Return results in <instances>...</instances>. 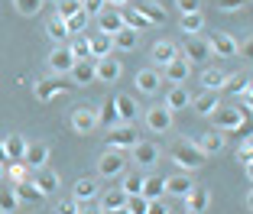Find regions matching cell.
I'll return each instance as SVG.
<instances>
[{
	"instance_id": "cell-8",
	"label": "cell",
	"mask_w": 253,
	"mask_h": 214,
	"mask_svg": "<svg viewBox=\"0 0 253 214\" xmlns=\"http://www.w3.org/2000/svg\"><path fill=\"white\" fill-rule=\"evenodd\" d=\"M179 55H182V49H179L175 43H169V39H159V43L153 45V55H149V59H153V68L159 72V68H166L172 59H179Z\"/></svg>"
},
{
	"instance_id": "cell-10",
	"label": "cell",
	"mask_w": 253,
	"mask_h": 214,
	"mask_svg": "<svg viewBox=\"0 0 253 214\" xmlns=\"http://www.w3.org/2000/svg\"><path fill=\"white\" fill-rule=\"evenodd\" d=\"M136 143H140V136H136L130 127H111V133H107V149H133Z\"/></svg>"
},
{
	"instance_id": "cell-15",
	"label": "cell",
	"mask_w": 253,
	"mask_h": 214,
	"mask_svg": "<svg viewBox=\"0 0 253 214\" xmlns=\"http://www.w3.org/2000/svg\"><path fill=\"white\" fill-rule=\"evenodd\" d=\"M30 178H33V185H36L39 192H42V198H49V195L59 192V172L55 169H36Z\"/></svg>"
},
{
	"instance_id": "cell-30",
	"label": "cell",
	"mask_w": 253,
	"mask_h": 214,
	"mask_svg": "<svg viewBox=\"0 0 253 214\" xmlns=\"http://www.w3.org/2000/svg\"><path fill=\"white\" fill-rule=\"evenodd\" d=\"M3 149H7L10 163H23V153H26V140H23V133H10L7 140H3Z\"/></svg>"
},
{
	"instance_id": "cell-33",
	"label": "cell",
	"mask_w": 253,
	"mask_h": 214,
	"mask_svg": "<svg viewBox=\"0 0 253 214\" xmlns=\"http://www.w3.org/2000/svg\"><path fill=\"white\" fill-rule=\"evenodd\" d=\"M133 159H136V166L159 163V146H156V143H136V146H133Z\"/></svg>"
},
{
	"instance_id": "cell-11",
	"label": "cell",
	"mask_w": 253,
	"mask_h": 214,
	"mask_svg": "<svg viewBox=\"0 0 253 214\" xmlns=\"http://www.w3.org/2000/svg\"><path fill=\"white\" fill-rule=\"evenodd\" d=\"M182 59H185V62H205V59H211V45H208V39L188 36V39H185V49H182Z\"/></svg>"
},
{
	"instance_id": "cell-16",
	"label": "cell",
	"mask_w": 253,
	"mask_h": 214,
	"mask_svg": "<svg viewBox=\"0 0 253 214\" xmlns=\"http://www.w3.org/2000/svg\"><path fill=\"white\" fill-rule=\"evenodd\" d=\"M23 163L30 166V172H36V169H45V163H49V146H45V143H26Z\"/></svg>"
},
{
	"instance_id": "cell-2",
	"label": "cell",
	"mask_w": 253,
	"mask_h": 214,
	"mask_svg": "<svg viewBox=\"0 0 253 214\" xmlns=\"http://www.w3.org/2000/svg\"><path fill=\"white\" fill-rule=\"evenodd\" d=\"M126 172V156L124 149H104L97 159V175L101 178H120Z\"/></svg>"
},
{
	"instance_id": "cell-17",
	"label": "cell",
	"mask_w": 253,
	"mask_h": 214,
	"mask_svg": "<svg viewBox=\"0 0 253 214\" xmlns=\"http://www.w3.org/2000/svg\"><path fill=\"white\" fill-rule=\"evenodd\" d=\"M72 65H75V59H72V52H68L65 45H55V49L49 52V68H52V75H65L68 78Z\"/></svg>"
},
{
	"instance_id": "cell-48",
	"label": "cell",
	"mask_w": 253,
	"mask_h": 214,
	"mask_svg": "<svg viewBox=\"0 0 253 214\" xmlns=\"http://www.w3.org/2000/svg\"><path fill=\"white\" fill-rule=\"evenodd\" d=\"M7 175H13V182H23V178H30V166L26 163H10Z\"/></svg>"
},
{
	"instance_id": "cell-34",
	"label": "cell",
	"mask_w": 253,
	"mask_h": 214,
	"mask_svg": "<svg viewBox=\"0 0 253 214\" xmlns=\"http://www.w3.org/2000/svg\"><path fill=\"white\" fill-rule=\"evenodd\" d=\"M198 149H201L205 156H214V153H221V149H224V133H221V130H211V133H205V136L198 140Z\"/></svg>"
},
{
	"instance_id": "cell-45",
	"label": "cell",
	"mask_w": 253,
	"mask_h": 214,
	"mask_svg": "<svg viewBox=\"0 0 253 214\" xmlns=\"http://www.w3.org/2000/svg\"><path fill=\"white\" fill-rule=\"evenodd\" d=\"M55 7H59V20H68V16H75L78 13V10H82V0H59V3H55Z\"/></svg>"
},
{
	"instance_id": "cell-1",
	"label": "cell",
	"mask_w": 253,
	"mask_h": 214,
	"mask_svg": "<svg viewBox=\"0 0 253 214\" xmlns=\"http://www.w3.org/2000/svg\"><path fill=\"white\" fill-rule=\"evenodd\" d=\"M169 159L179 166L182 172H195V169H201V166H205V159H208V156L198 149V143H192V140H179V143H172Z\"/></svg>"
},
{
	"instance_id": "cell-27",
	"label": "cell",
	"mask_w": 253,
	"mask_h": 214,
	"mask_svg": "<svg viewBox=\"0 0 253 214\" xmlns=\"http://www.w3.org/2000/svg\"><path fill=\"white\" fill-rule=\"evenodd\" d=\"M140 195L146 201H156V198H166V178L163 175H143V188Z\"/></svg>"
},
{
	"instance_id": "cell-36",
	"label": "cell",
	"mask_w": 253,
	"mask_h": 214,
	"mask_svg": "<svg viewBox=\"0 0 253 214\" xmlns=\"http://www.w3.org/2000/svg\"><path fill=\"white\" fill-rule=\"evenodd\" d=\"M224 82H227V72H221V68H205L201 72V88L205 91H221Z\"/></svg>"
},
{
	"instance_id": "cell-57",
	"label": "cell",
	"mask_w": 253,
	"mask_h": 214,
	"mask_svg": "<svg viewBox=\"0 0 253 214\" xmlns=\"http://www.w3.org/2000/svg\"><path fill=\"white\" fill-rule=\"evenodd\" d=\"M3 178H7V166L0 163V182H3Z\"/></svg>"
},
{
	"instance_id": "cell-35",
	"label": "cell",
	"mask_w": 253,
	"mask_h": 214,
	"mask_svg": "<svg viewBox=\"0 0 253 214\" xmlns=\"http://www.w3.org/2000/svg\"><path fill=\"white\" fill-rule=\"evenodd\" d=\"M94 114H97V127H104V130L120 127V117H117V107H114V101H104Z\"/></svg>"
},
{
	"instance_id": "cell-37",
	"label": "cell",
	"mask_w": 253,
	"mask_h": 214,
	"mask_svg": "<svg viewBox=\"0 0 253 214\" xmlns=\"http://www.w3.org/2000/svg\"><path fill=\"white\" fill-rule=\"evenodd\" d=\"M133 10H136V13H143L153 26H156V23H166V10L159 7V3H133Z\"/></svg>"
},
{
	"instance_id": "cell-46",
	"label": "cell",
	"mask_w": 253,
	"mask_h": 214,
	"mask_svg": "<svg viewBox=\"0 0 253 214\" xmlns=\"http://www.w3.org/2000/svg\"><path fill=\"white\" fill-rule=\"evenodd\" d=\"M146 205H149V201L146 198H143V195H126V211H130V214H146Z\"/></svg>"
},
{
	"instance_id": "cell-3",
	"label": "cell",
	"mask_w": 253,
	"mask_h": 214,
	"mask_svg": "<svg viewBox=\"0 0 253 214\" xmlns=\"http://www.w3.org/2000/svg\"><path fill=\"white\" fill-rule=\"evenodd\" d=\"M211 124H214V130L231 133V130H240V127H244V114H240L237 107H224V104H217V111L211 114Z\"/></svg>"
},
{
	"instance_id": "cell-4",
	"label": "cell",
	"mask_w": 253,
	"mask_h": 214,
	"mask_svg": "<svg viewBox=\"0 0 253 214\" xmlns=\"http://www.w3.org/2000/svg\"><path fill=\"white\" fill-rule=\"evenodd\" d=\"M72 91V82L65 75H55V78H45V82H36V101H52V97Z\"/></svg>"
},
{
	"instance_id": "cell-39",
	"label": "cell",
	"mask_w": 253,
	"mask_h": 214,
	"mask_svg": "<svg viewBox=\"0 0 253 214\" xmlns=\"http://www.w3.org/2000/svg\"><path fill=\"white\" fill-rule=\"evenodd\" d=\"M201 26H205V13H182V33L185 36H198Z\"/></svg>"
},
{
	"instance_id": "cell-28",
	"label": "cell",
	"mask_w": 253,
	"mask_h": 214,
	"mask_svg": "<svg viewBox=\"0 0 253 214\" xmlns=\"http://www.w3.org/2000/svg\"><path fill=\"white\" fill-rule=\"evenodd\" d=\"M185 205H188V214H201V211H208V205H211L208 188H198V185H195L192 192L185 195Z\"/></svg>"
},
{
	"instance_id": "cell-58",
	"label": "cell",
	"mask_w": 253,
	"mask_h": 214,
	"mask_svg": "<svg viewBox=\"0 0 253 214\" xmlns=\"http://www.w3.org/2000/svg\"><path fill=\"white\" fill-rule=\"evenodd\" d=\"M111 214H130V211H126V208H117V211H111Z\"/></svg>"
},
{
	"instance_id": "cell-13",
	"label": "cell",
	"mask_w": 253,
	"mask_h": 214,
	"mask_svg": "<svg viewBox=\"0 0 253 214\" xmlns=\"http://www.w3.org/2000/svg\"><path fill=\"white\" fill-rule=\"evenodd\" d=\"M208 45H211V55H221V59H237V49H240L237 39L227 36V33H217V36H211Z\"/></svg>"
},
{
	"instance_id": "cell-9",
	"label": "cell",
	"mask_w": 253,
	"mask_h": 214,
	"mask_svg": "<svg viewBox=\"0 0 253 214\" xmlns=\"http://www.w3.org/2000/svg\"><path fill=\"white\" fill-rule=\"evenodd\" d=\"M159 75H163V82H172V85H185L188 75H192V62H185L179 55V59H172L166 68H159Z\"/></svg>"
},
{
	"instance_id": "cell-6",
	"label": "cell",
	"mask_w": 253,
	"mask_h": 214,
	"mask_svg": "<svg viewBox=\"0 0 253 214\" xmlns=\"http://www.w3.org/2000/svg\"><path fill=\"white\" fill-rule=\"evenodd\" d=\"M124 75V65H120L114 55H104V59H94V82H104V85H114Z\"/></svg>"
},
{
	"instance_id": "cell-40",
	"label": "cell",
	"mask_w": 253,
	"mask_h": 214,
	"mask_svg": "<svg viewBox=\"0 0 253 214\" xmlns=\"http://www.w3.org/2000/svg\"><path fill=\"white\" fill-rule=\"evenodd\" d=\"M88 20H91V16H88V10L82 7V10H78L75 16H68V20H65V26H68V33H72V36H78V33H84Z\"/></svg>"
},
{
	"instance_id": "cell-56",
	"label": "cell",
	"mask_w": 253,
	"mask_h": 214,
	"mask_svg": "<svg viewBox=\"0 0 253 214\" xmlns=\"http://www.w3.org/2000/svg\"><path fill=\"white\" fill-rule=\"evenodd\" d=\"M0 163H3V166L10 163V159H7V149H3V140H0Z\"/></svg>"
},
{
	"instance_id": "cell-23",
	"label": "cell",
	"mask_w": 253,
	"mask_h": 214,
	"mask_svg": "<svg viewBox=\"0 0 253 214\" xmlns=\"http://www.w3.org/2000/svg\"><path fill=\"white\" fill-rule=\"evenodd\" d=\"M217 91H201L198 97H192V104H188V107H192L195 114H198V117H211V114L217 111Z\"/></svg>"
},
{
	"instance_id": "cell-12",
	"label": "cell",
	"mask_w": 253,
	"mask_h": 214,
	"mask_svg": "<svg viewBox=\"0 0 253 214\" xmlns=\"http://www.w3.org/2000/svg\"><path fill=\"white\" fill-rule=\"evenodd\" d=\"M133 85L140 88V94H159V88H163V75L156 72V68H140L133 78Z\"/></svg>"
},
{
	"instance_id": "cell-14",
	"label": "cell",
	"mask_w": 253,
	"mask_h": 214,
	"mask_svg": "<svg viewBox=\"0 0 253 214\" xmlns=\"http://www.w3.org/2000/svg\"><path fill=\"white\" fill-rule=\"evenodd\" d=\"M72 130L75 133H94L97 130L94 107H75V111H72Z\"/></svg>"
},
{
	"instance_id": "cell-59",
	"label": "cell",
	"mask_w": 253,
	"mask_h": 214,
	"mask_svg": "<svg viewBox=\"0 0 253 214\" xmlns=\"http://www.w3.org/2000/svg\"><path fill=\"white\" fill-rule=\"evenodd\" d=\"M42 3H45V0H42ZM49 3H59V0H49Z\"/></svg>"
},
{
	"instance_id": "cell-22",
	"label": "cell",
	"mask_w": 253,
	"mask_h": 214,
	"mask_svg": "<svg viewBox=\"0 0 253 214\" xmlns=\"http://www.w3.org/2000/svg\"><path fill=\"white\" fill-rule=\"evenodd\" d=\"M10 188H13V195H16V201H20V205H36V201H42V192H39L36 185H33V178L13 182Z\"/></svg>"
},
{
	"instance_id": "cell-50",
	"label": "cell",
	"mask_w": 253,
	"mask_h": 214,
	"mask_svg": "<svg viewBox=\"0 0 253 214\" xmlns=\"http://www.w3.org/2000/svg\"><path fill=\"white\" fill-rule=\"evenodd\" d=\"M179 13H201V0H179Z\"/></svg>"
},
{
	"instance_id": "cell-41",
	"label": "cell",
	"mask_w": 253,
	"mask_h": 214,
	"mask_svg": "<svg viewBox=\"0 0 253 214\" xmlns=\"http://www.w3.org/2000/svg\"><path fill=\"white\" fill-rule=\"evenodd\" d=\"M124 185H120V188H124V195H140V188H143V175L140 172H124Z\"/></svg>"
},
{
	"instance_id": "cell-20",
	"label": "cell",
	"mask_w": 253,
	"mask_h": 214,
	"mask_svg": "<svg viewBox=\"0 0 253 214\" xmlns=\"http://www.w3.org/2000/svg\"><path fill=\"white\" fill-rule=\"evenodd\" d=\"M124 205H126V195H124V188H120V185H114V188H107V192L97 195V208H101L104 214L117 211V208H124Z\"/></svg>"
},
{
	"instance_id": "cell-5",
	"label": "cell",
	"mask_w": 253,
	"mask_h": 214,
	"mask_svg": "<svg viewBox=\"0 0 253 214\" xmlns=\"http://www.w3.org/2000/svg\"><path fill=\"white\" fill-rule=\"evenodd\" d=\"M94 26H97V33H107V36L124 30V13H120V7H104L101 13H94Z\"/></svg>"
},
{
	"instance_id": "cell-21",
	"label": "cell",
	"mask_w": 253,
	"mask_h": 214,
	"mask_svg": "<svg viewBox=\"0 0 253 214\" xmlns=\"http://www.w3.org/2000/svg\"><path fill=\"white\" fill-rule=\"evenodd\" d=\"M188 104H192V94L185 91V85H172V88L166 91V104H163L166 111H172V114H175V111H185Z\"/></svg>"
},
{
	"instance_id": "cell-31",
	"label": "cell",
	"mask_w": 253,
	"mask_h": 214,
	"mask_svg": "<svg viewBox=\"0 0 253 214\" xmlns=\"http://www.w3.org/2000/svg\"><path fill=\"white\" fill-rule=\"evenodd\" d=\"M140 33H136V30H126V26H124V30H117V33H114V49H120V52H133L136 49V45H140Z\"/></svg>"
},
{
	"instance_id": "cell-47",
	"label": "cell",
	"mask_w": 253,
	"mask_h": 214,
	"mask_svg": "<svg viewBox=\"0 0 253 214\" xmlns=\"http://www.w3.org/2000/svg\"><path fill=\"white\" fill-rule=\"evenodd\" d=\"M237 159H240V163H244V169L250 172V163H253V149H250V136H247V140H244V146L237 149Z\"/></svg>"
},
{
	"instance_id": "cell-25",
	"label": "cell",
	"mask_w": 253,
	"mask_h": 214,
	"mask_svg": "<svg viewBox=\"0 0 253 214\" xmlns=\"http://www.w3.org/2000/svg\"><path fill=\"white\" fill-rule=\"evenodd\" d=\"M192 188H195V182H192V175H185V172L166 178V195H172V198H185Z\"/></svg>"
},
{
	"instance_id": "cell-54",
	"label": "cell",
	"mask_w": 253,
	"mask_h": 214,
	"mask_svg": "<svg viewBox=\"0 0 253 214\" xmlns=\"http://www.w3.org/2000/svg\"><path fill=\"white\" fill-rule=\"evenodd\" d=\"M78 214H104V211H101L94 201H84V205H78Z\"/></svg>"
},
{
	"instance_id": "cell-24",
	"label": "cell",
	"mask_w": 253,
	"mask_h": 214,
	"mask_svg": "<svg viewBox=\"0 0 253 214\" xmlns=\"http://www.w3.org/2000/svg\"><path fill=\"white\" fill-rule=\"evenodd\" d=\"M111 101H114V107H117L120 124H133V120H136V114H140V107H136L133 94H117V97H111Z\"/></svg>"
},
{
	"instance_id": "cell-32",
	"label": "cell",
	"mask_w": 253,
	"mask_h": 214,
	"mask_svg": "<svg viewBox=\"0 0 253 214\" xmlns=\"http://www.w3.org/2000/svg\"><path fill=\"white\" fill-rule=\"evenodd\" d=\"M45 36L52 39L55 45H65L68 39H72V33H68V26H65V20H59V16H52V20L45 23Z\"/></svg>"
},
{
	"instance_id": "cell-7",
	"label": "cell",
	"mask_w": 253,
	"mask_h": 214,
	"mask_svg": "<svg viewBox=\"0 0 253 214\" xmlns=\"http://www.w3.org/2000/svg\"><path fill=\"white\" fill-rule=\"evenodd\" d=\"M143 120H146V130H149V133H169V130H172V111H166L163 104L149 107Z\"/></svg>"
},
{
	"instance_id": "cell-53",
	"label": "cell",
	"mask_w": 253,
	"mask_h": 214,
	"mask_svg": "<svg viewBox=\"0 0 253 214\" xmlns=\"http://www.w3.org/2000/svg\"><path fill=\"white\" fill-rule=\"evenodd\" d=\"M59 214H78V201H75V198H65L59 205Z\"/></svg>"
},
{
	"instance_id": "cell-42",
	"label": "cell",
	"mask_w": 253,
	"mask_h": 214,
	"mask_svg": "<svg viewBox=\"0 0 253 214\" xmlns=\"http://www.w3.org/2000/svg\"><path fill=\"white\" fill-rule=\"evenodd\" d=\"M13 7L20 16H36L42 10V0H13Z\"/></svg>"
},
{
	"instance_id": "cell-55",
	"label": "cell",
	"mask_w": 253,
	"mask_h": 214,
	"mask_svg": "<svg viewBox=\"0 0 253 214\" xmlns=\"http://www.w3.org/2000/svg\"><path fill=\"white\" fill-rule=\"evenodd\" d=\"M130 0H104V7H126Z\"/></svg>"
},
{
	"instance_id": "cell-43",
	"label": "cell",
	"mask_w": 253,
	"mask_h": 214,
	"mask_svg": "<svg viewBox=\"0 0 253 214\" xmlns=\"http://www.w3.org/2000/svg\"><path fill=\"white\" fill-rule=\"evenodd\" d=\"M16 208H20V201H16L13 188H3V192H0V214H13Z\"/></svg>"
},
{
	"instance_id": "cell-51",
	"label": "cell",
	"mask_w": 253,
	"mask_h": 214,
	"mask_svg": "<svg viewBox=\"0 0 253 214\" xmlns=\"http://www.w3.org/2000/svg\"><path fill=\"white\" fill-rule=\"evenodd\" d=\"M82 7L88 10V16H94V13H101V10H104V0H82Z\"/></svg>"
},
{
	"instance_id": "cell-18",
	"label": "cell",
	"mask_w": 253,
	"mask_h": 214,
	"mask_svg": "<svg viewBox=\"0 0 253 214\" xmlns=\"http://www.w3.org/2000/svg\"><path fill=\"white\" fill-rule=\"evenodd\" d=\"M97 195H101V185H97L94 178H78V182L72 185V198L78 201V205H84V201H97Z\"/></svg>"
},
{
	"instance_id": "cell-19",
	"label": "cell",
	"mask_w": 253,
	"mask_h": 214,
	"mask_svg": "<svg viewBox=\"0 0 253 214\" xmlns=\"http://www.w3.org/2000/svg\"><path fill=\"white\" fill-rule=\"evenodd\" d=\"M88 39V49H91V59H104V55H111L114 52V36H107V33H91Z\"/></svg>"
},
{
	"instance_id": "cell-26",
	"label": "cell",
	"mask_w": 253,
	"mask_h": 214,
	"mask_svg": "<svg viewBox=\"0 0 253 214\" xmlns=\"http://www.w3.org/2000/svg\"><path fill=\"white\" fill-rule=\"evenodd\" d=\"M68 82H72V85H91V82H94V59L75 62L72 72H68Z\"/></svg>"
},
{
	"instance_id": "cell-38",
	"label": "cell",
	"mask_w": 253,
	"mask_h": 214,
	"mask_svg": "<svg viewBox=\"0 0 253 214\" xmlns=\"http://www.w3.org/2000/svg\"><path fill=\"white\" fill-rule=\"evenodd\" d=\"M65 49L72 52V59H75V62L91 59V49H88V39H84V36H75V39H68V43H65Z\"/></svg>"
},
{
	"instance_id": "cell-52",
	"label": "cell",
	"mask_w": 253,
	"mask_h": 214,
	"mask_svg": "<svg viewBox=\"0 0 253 214\" xmlns=\"http://www.w3.org/2000/svg\"><path fill=\"white\" fill-rule=\"evenodd\" d=\"M146 214H169V208H166L163 198H156V201H149V205H146Z\"/></svg>"
},
{
	"instance_id": "cell-49",
	"label": "cell",
	"mask_w": 253,
	"mask_h": 214,
	"mask_svg": "<svg viewBox=\"0 0 253 214\" xmlns=\"http://www.w3.org/2000/svg\"><path fill=\"white\" fill-rule=\"evenodd\" d=\"M250 0H217V10H224V13H234V10L247 7Z\"/></svg>"
},
{
	"instance_id": "cell-44",
	"label": "cell",
	"mask_w": 253,
	"mask_h": 214,
	"mask_svg": "<svg viewBox=\"0 0 253 214\" xmlns=\"http://www.w3.org/2000/svg\"><path fill=\"white\" fill-rule=\"evenodd\" d=\"M224 88L231 91V94H240L244 88H250V78H247V75H227V82H224Z\"/></svg>"
},
{
	"instance_id": "cell-29",
	"label": "cell",
	"mask_w": 253,
	"mask_h": 214,
	"mask_svg": "<svg viewBox=\"0 0 253 214\" xmlns=\"http://www.w3.org/2000/svg\"><path fill=\"white\" fill-rule=\"evenodd\" d=\"M120 13H124V26H126V30H136L140 36H143L146 30H153V23H149L143 13H136L133 7H120Z\"/></svg>"
}]
</instances>
